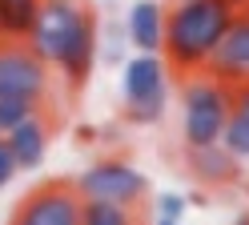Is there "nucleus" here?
I'll list each match as a JSON object with an SVG mask.
<instances>
[{
	"label": "nucleus",
	"instance_id": "f257e3e1",
	"mask_svg": "<svg viewBox=\"0 0 249 225\" xmlns=\"http://www.w3.org/2000/svg\"><path fill=\"white\" fill-rule=\"evenodd\" d=\"M24 44L44 64L60 69L69 85H81L97 64V20L81 0H44Z\"/></svg>",
	"mask_w": 249,
	"mask_h": 225
},
{
	"label": "nucleus",
	"instance_id": "f03ea898",
	"mask_svg": "<svg viewBox=\"0 0 249 225\" xmlns=\"http://www.w3.org/2000/svg\"><path fill=\"white\" fill-rule=\"evenodd\" d=\"M245 0H177L165 12V56L177 73H201Z\"/></svg>",
	"mask_w": 249,
	"mask_h": 225
},
{
	"label": "nucleus",
	"instance_id": "7ed1b4c3",
	"mask_svg": "<svg viewBox=\"0 0 249 225\" xmlns=\"http://www.w3.org/2000/svg\"><path fill=\"white\" fill-rule=\"evenodd\" d=\"M229 121V85H221L217 76H197L185 85V109H181V129L185 145L201 149V145H217L221 129Z\"/></svg>",
	"mask_w": 249,
	"mask_h": 225
},
{
	"label": "nucleus",
	"instance_id": "20e7f679",
	"mask_svg": "<svg viewBox=\"0 0 249 225\" xmlns=\"http://www.w3.org/2000/svg\"><path fill=\"white\" fill-rule=\"evenodd\" d=\"M72 185H76V193H81L85 201H108V205L133 209L137 201H145L149 177L137 165H129V161H97V165H89Z\"/></svg>",
	"mask_w": 249,
	"mask_h": 225
},
{
	"label": "nucleus",
	"instance_id": "39448f33",
	"mask_svg": "<svg viewBox=\"0 0 249 225\" xmlns=\"http://www.w3.org/2000/svg\"><path fill=\"white\" fill-rule=\"evenodd\" d=\"M121 93H124L129 117L141 125H153L165 112V60L157 53H141V56L124 60Z\"/></svg>",
	"mask_w": 249,
	"mask_h": 225
},
{
	"label": "nucleus",
	"instance_id": "423d86ee",
	"mask_svg": "<svg viewBox=\"0 0 249 225\" xmlns=\"http://www.w3.org/2000/svg\"><path fill=\"white\" fill-rule=\"evenodd\" d=\"M85 197L72 181H44L17 205L12 225H81Z\"/></svg>",
	"mask_w": 249,
	"mask_h": 225
},
{
	"label": "nucleus",
	"instance_id": "0eeeda50",
	"mask_svg": "<svg viewBox=\"0 0 249 225\" xmlns=\"http://www.w3.org/2000/svg\"><path fill=\"white\" fill-rule=\"evenodd\" d=\"M49 89V64H44L24 40H4L0 44V96H20L36 101Z\"/></svg>",
	"mask_w": 249,
	"mask_h": 225
},
{
	"label": "nucleus",
	"instance_id": "6e6552de",
	"mask_svg": "<svg viewBox=\"0 0 249 225\" xmlns=\"http://www.w3.org/2000/svg\"><path fill=\"white\" fill-rule=\"evenodd\" d=\"M205 73L217 76V80L229 85V89L249 80V8H241V12L229 20L225 37L217 40L213 56H209V64H205Z\"/></svg>",
	"mask_w": 249,
	"mask_h": 225
},
{
	"label": "nucleus",
	"instance_id": "1a4fd4ad",
	"mask_svg": "<svg viewBox=\"0 0 249 225\" xmlns=\"http://www.w3.org/2000/svg\"><path fill=\"white\" fill-rule=\"evenodd\" d=\"M4 141H8V149H12L20 169H36L44 161V153H49V121H44L40 109H36L33 117H24L17 129H8Z\"/></svg>",
	"mask_w": 249,
	"mask_h": 225
},
{
	"label": "nucleus",
	"instance_id": "9d476101",
	"mask_svg": "<svg viewBox=\"0 0 249 225\" xmlns=\"http://www.w3.org/2000/svg\"><path fill=\"white\" fill-rule=\"evenodd\" d=\"M124 28H129V40L141 48V53H161L165 40V8L157 0H137L124 16Z\"/></svg>",
	"mask_w": 249,
	"mask_h": 225
},
{
	"label": "nucleus",
	"instance_id": "9b49d317",
	"mask_svg": "<svg viewBox=\"0 0 249 225\" xmlns=\"http://www.w3.org/2000/svg\"><path fill=\"white\" fill-rule=\"evenodd\" d=\"M221 145L233 157H249V80L229 89V121L221 129Z\"/></svg>",
	"mask_w": 249,
	"mask_h": 225
},
{
	"label": "nucleus",
	"instance_id": "f8f14e48",
	"mask_svg": "<svg viewBox=\"0 0 249 225\" xmlns=\"http://www.w3.org/2000/svg\"><path fill=\"white\" fill-rule=\"evenodd\" d=\"M189 153H193V173L201 177V181H209V185H221V181H229V177L237 173V157H233L221 141L189 149Z\"/></svg>",
	"mask_w": 249,
	"mask_h": 225
},
{
	"label": "nucleus",
	"instance_id": "ddd939ff",
	"mask_svg": "<svg viewBox=\"0 0 249 225\" xmlns=\"http://www.w3.org/2000/svg\"><path fill=\"white\" fill-rule=\"evenodd\" d=\"M44 0H0V44L4 40H24L28 28L36 24Z\"/></svg>",
	"mask_w": 249,
	"mask_h": 225
},
{
	"label": "nucleus",
	"instance_id": "4468645a",
	"mask_svg": "<svg viewBox=\"0 0 249 225\" xmlns=\"http://www.w3.org/2000/svg\"><path fill=\"white\" fill-rule=\"evenodd\" d=\"M81 225H137V221H133V209H124V205L85 201V209H81Z\"/></svg>",
	"mask_w": 249,
	"mask_h": 225
},
{
	"label": "nucleus",
	"instance_id": "2eb2a0df",
	"mask_svg": "<svg viewBox=\"0 0 249 225\" xmlns=\"http://www.w3.org/2000/svg\"><path fill=\"white\" fill-rule=\"evenodd\" d=\"M40 105L36 101H20V96H0V137L8 133V129H17L24 117H33Z\"/></svg>",
	"mask_w": 249,
	"mask_h": 225
},
{
	"label": "nucleus",
	"instance_id": "dca6fc26",
	"mask_svg": "<svg viewBox=\"0 0 249 225\" xmlns=\"http://www.w3.org/2000/svg\"><path fill=\"white\" fill-rule=\"evenodd\" d=\"M181 213H185V201L177 193H165V197H157V221L153 225H181Z\"/></svg>",
	"mask_w": 249,
	"mask_h": 225
},
{
	"label": "nucleus",
	"instance_id": "f3484780",
	"mask_svg": "<svg viewBox=\"0 0 249 225\" xmlns=\"http://www.w3.org/2000/svg\"><path fill=\"white\" fill-rule=\"evenodd\" d=\"M20 173V165H17V157H12V149H8V141L0 137V189L4 185H12V177Z\"/></svg>",
	"mask_w": 249,
	"mask_h": 225
},
{
	"label": "nucleus",
	"instance_id": "a211bd4d",
	"mask_svg": "<svg viewBox=\"0 0 249 225\" xmlns=\"http://www.w3.org/2000/svg\"><path fill=\"white\" fill-rule=\"evenodd\" d=\"M237 225H249V213H241V217H237Z\"/></svg>",
	"mask_w": 249,
	"mask_h": 225
},
{
	"label": "nucleus",
	"instance_id": "6ab92c4d",
	"mask_svg": "<svg viewBox=\"0 0 249 225\" xmlns=\"http://www.w3.org/2000/svg\"><path fill=\"white\" fill-rule=\"evenodd\" d=\"M245 8H249V0H245Z\"/></svg>",
	"mask_w": 249,
	"mask_h": 225
}]
</instances>
